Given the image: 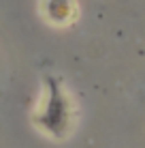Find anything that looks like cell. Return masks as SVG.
I'll list each match as a JSON object with an SVG mask.
<instances>
[{
  "instance_id": "2",
  "label": "cell",
  "mask_w": 145,
  "mask_h": 148,
  "mask_svg": "<svg viewBox=\"0 0 145 148\" xmlns=\"http://www.w3.org/2000/svg\"><path fill=\"white\" fill-rule=\"evenodd\" d=\"M41 15L51 26H68L77 17L75 0H41Z\"/></svg>"
},
{
  "instance_id": "1",
  "label": "cell",
  "mask_w": 145,
  "mask_h": 148,
  "mask_svg": "<svg viewBox=\"0 0 145 148\" xmlns=\"http://www.w3.org/2000/svg\"><path fill=\"white\" fill-rule=\"evenodd\" d=\"M34 122L43 133L56 137V140L68 135V131H71L73 105L68 99V92L64 90L62 82L58 77H45V92L36 114H34Z\"/></svg>"
}]
</instances>
